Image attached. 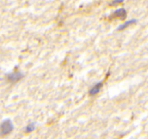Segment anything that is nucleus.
<instances>
[{
	"instance_id": "obj_6",
	"label": "nucleus",
	"mask_w": 148,
	"mask_h": 139,
	"mask_svg": "<svg viewBox=\"0 0 148 139\" xmlns=\"http://www.w3.org/2000/svg\"><path fill=\"white\" fill-rule=\"evenodd\" d=\"M35 129H36V125H35V123H33V122L30 123V124L27 125L26 126L25 132L27 133H32V132H33Z\"/></svg>"
},
{
	"instance_id": "obj_2",
	"label": "nucleus",
	"mask_w": 148,
	"mask_h": 139,
	"mask_svg": "<svg viewBox=\"0 0 148 139\" xmlns=\"http://www.w3.org/2000/svg\"><path fill=\"white\" fill-rule=\"evenodd\" d=\"M23 78V74L20 71H14L7 75V81L11 83H16Z\"/></svg>"
},
{
	"instance_id": "obj_3",
	"label": "nucleus",
	"mask_w": 148,
	"mask_h": 139,
	"mask_svg": "<svg viewBox=\"0 0 148 139\" xmlns=\"http://www.w3.org/2000/svg\"><path fill=\"white\" fill-rule=\"evenodd\" d=\"M103 86V81H100V82L96 83L95 85H93L90 88V89L89 91V94L90 96H92L97 95L101 91V90L102 89Z\"/></svg>"
},
{
	"instance_id": "obj_5",
	"label": "nucleus",
	"mask_w": 148,
	"mask_h": 139,
	"mask_svg": "<svg viewBox=\"0 0 148 139\" xmlns=\"http://www.w3.org/2000/svg\"><path fill=\"white\" fill-rule=\"evenodd\" d=\"M136 22H137V20H135V19H132V20H128V21L125 22L124 23H122L121 25H120L118 27V30H124V29H126L127 28L130 27V25H133L134 23H135Z\"/></svg>"
},
{
	"instance_id": "obj_1",
	"label": "nucleus",
	"mask_w": 148,
	"mask_h": 139,
	"mask_svg": "<svg viewBox=\"0 0 148 139\" xmlns=\"http://www.w3.org/2000/svg\"><path fill=\"white\" fill-rule=\"evenodd\" d=\"M14 130V125L10 119L3 120L0 124V136H5L9 135Z\"/></svg>"
},
{
	"instance_id": "obj_4",
	"label": "nucleus",
	"mask_w": 148,
	"mask_h": 139,
	"mask_svg": "<svg viewBox=\"0 0 148 139\" xmlns=\"http://www.w3.org/2000/svg\"><path fill=\"white\" fill-rule=\"evenodd\" d=\"M127 16V10L124 8L117 9L116 11L113 12L111 14L112 17H116V18H124Z\"/></svg>"
},
{
	"instance_id": "obj_7",
	"label": "nucleus",
	"mask_w": 148,
	"mask_h": 139,
	"mask_svg": "<svg viewBox=\"0 0 148 139\" xmlns=\"http://www.w3.org/2000/svg\"><path fill=\"white\" fill-rule=\"evenodd\" d=\"M121 2H122V1H113V2L111 3V4H118V3H121Z\"/></svg>"
}]
</instances>
